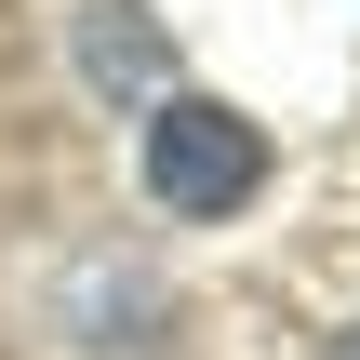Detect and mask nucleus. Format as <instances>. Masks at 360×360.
<instances>
[{
  "label": "nucleus",
  "mask_w": 360,
  "mask_h": 360,
  "mask_svg": "<svg viewBox=\"0 0 360 360\" xmlns=\"http://www.w3.org/2000/svg\"><path fill=\"white\" fill-rule=\"evenodd\" d=\"M347 360H360V334H347Z\"/></svg>",
  "instance_id": "obj_3"
},
{
  "label": "nucleus",
  "mask_w": 360,
  "mask_h": 360,
  "mask_svg": "<svg viewBox=\"0 0 360 360\" xmlns=\"http://www.w3.org/2000/svg\"><path fill=\"white\" fill-rule=\"evenodd\" d=\"M134 160H147V200L187 214V227H214V214H240V200L267 187V134H254L227 94H160Z\"/></svg>",
  "instance_id": "obj_1"
},
{
  "label": "nucleus",
  "mask_w": 360,
  "mask_h": 360,
  "mask_svg": "<svg viewBox=\"0 0 360 360\" xmlns=\"http://www.w3.org/2000/svg\"><path fill=\"white\" fill-rule=\"evenodd\" d=\"M80 67H94V80H107V94H120V80H134V94H147V80H160V27H147V13H120V0H107V13H80ZM160 94H174V80H160Z\"/></svg>",
  "instance_id": "obj_2"
}]
</instances>
